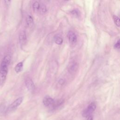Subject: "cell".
Here are the masks:
<instances>
[{"instance_id":"cell-1","label":"cell","mask_w":120,"mask_h":120,"mask_svg":"<svg viewBox=\"0 0 120 120\" xmlns=\"http://www.w3.org/2000/svg\"><path fill=\"white\" fill-rule=\"evenodd\" d=\"M11 60V56L7 54L3 57L1 61L0 66V86H3L5 82L8 73V67Z\"/></svg>"},{"instance_id":"cell-2","label":"cell","mask_w":120,"mask_h":120,"mask_svg":"<svg viewBox=\"0 0 120 120\" xmlns=\"http://www.w3.org/2000/svg\"><path fill=\"white\" fill-rule=\"evenodd\" d=\"M23 100V98L22 97H19L16 99L11 104H10L8 107L7 108L6 111V113H8L12 111H14L15 110L18 106H19L22 103Z\"/></svg>"},{"instance_id":"cell-3","label":"cell","mask_w":120,"mask_h":120,"mask_svg":"<svg viewBox=\"0 0 120 120\" xmlns=\"http://www.w3.org/2000/svg\"><path fill=\"white\" fill-rule=\"evenodd\" d=\"M96 108V105L95 103H91L88 106V107L84 110L82 112V115L84 118H87L89 115H92L93 112Z\"/></svg>"},{"instance_id":"cell-4","label":"cell","mask_w":120,"mask_h":120,"mask_svg":"<svg viewBox=\"0 0 120 120\" xmlns=\"http://www.w3.org/2000/svg\"><path fill=\"white\" fill-rule=\"evenodd\" d=\"M68 38L71 45H75L77 42V37L73 31H69L68 33Z\"/></svg>"},{"instance_id":"cell-5","label":"cell","mask_w":120,"mask_h":120,"mask_svg":"<svg viewBox=\"0 0 120 120\" xmlns=\"http://www.w3.org/2000/svg\"><path fill=\"white\" fill-rule=\"evenodd\" d=\"M25 85L29 91H32L35 89V86L34 83L31 80V79L30 77H27L26 78L25 80Z\"/></svg>"},{"instance_id":"cell-6","label":"cell","mask_w":120,"mask_h":120,"mask_svg":"<svg viewBox=\"0 0 120 120\" xmlns=\"http://www.w3.org/2000/svg\"><path fill=\"white\" fill-rule=\"evenodd\" d=\"M27 40V37L26 33L24 31H22L19 35V41L21 46H23L26 43Z\"/></svg>"},{"instance_id":"cell-7","label":"cell","mask_w":120,"mask_h":120,"mask_svg":"<svg viewBox=\"0 0 120 120\" xmlns=\"http://www.w3.org/2000/svg\"><path fill=\"white\" fill-rule=\"evenodd\" d=\"M54 102V100L53 99L48 96H45L43 100V103L46 106H51Z\"/></svg>"},{"instance_id":"cell-8","label":"cell","mask_w":120,"mask_h":120,"mask_svg":"<svg viewBox=\"0 0 120 120\" xmlns=\"http://www.w3.org/2000/svg\"><path fill=\"white\" fill-rule=\"evenodd\" d=\"M78 64L75 61H72L69 63L68 66V70L71 73H73L75 72L78 69Z\"/></svg>"},{"instance_id":"cell-9","label":"cell","mask_w":120,"mask_h":120,"mask_svg":"<svg viewBox=\"0 0 120 120\" xmlns=\"http://www.w3.org/2000/svg\"><path fill=\"white\" fill-rule=\"evenodd\" d=\"M23 68V63L22 62H20L16 64L15 68V70L16 73H18L22 71Z\"/></svg>"},{"instance_id":"cell-10","label":"cell","mask_w":120,"mask_h":120,"mask_svg":"<svg viewBox=\"0 0 120 120\" xmlns=\"http://www.w3.org/2000/svg\"><path fill=\"white\" fill-rule=\"evenodd\" d=\"M26 22L28 26H31L33 23V19L32 17L30 15H27L26 18Z\"/></svg>"},{"instance_id":"cell-11","label":"cell","mask_w":120,"mask_h":120,"mask_svg":"<svg viewBox=\"0 0 120 120\" xmlns=\"http://www.w3.org/2000/svg\"><path fill=\"white\" fill-rule=\"evenodd\" d=\"M54 41L57 44L60 45L63 42V39L59 35H56L54 37Z\"/></svg>"},{"instance_id":"cell-12","label":"cell","mask_w":120,"mask_h":120,"mask_svg":"<svg viewBox=\"0 0 120 120\" xmlns=\"http://www.w3.org/2000/svg\"><path fill=\"white\" fill-rule=\"evenodd\" d=\"M113 19L116 25L118 27H119L120 26V21L119 17L116 15H113Z\"/></svg>"},{"instance_id":"cell-13","label":"cell","mask_w":120,"mask_h":120,"mask_svg":"<svg viewBox=\"0 0 120 120\" xmlns=\"http://www.w3.org/2000/svg\"><path fill=\"white\" fill-rule=\"evenodd\" d=\"M6 110L5 109V106L4 104L0 105V115L4 114V113H6Z\"/></svg>"},{"instance_id":"cell-14","label":"cell","mask_w":120,"mask_h":120,"mask_svg":"<svg viewBox=\"0 0 120 120\" xmlns=\"http://www.w3.org/2000/svg\"><path fill=\"white\" fill-rule=\"evenodd\" d=\"M33 8L35 11H38L40 8V5L37 1L35 2L33 4Z\"/></svg>"},{"instance_id":"cell-15","label":"cell","mask_w":120,"mask_h":120,"mask_svg":"<svg viewBox=\"0 0 120 120\" xmlns=\"http://www.w3.org/2000/svg\"><path fill=\"white\" fill-rule=\"evenodd\" d=\"M71 14L73 15H74L75 16H79V12L76 9L72 10L71 11Z\"/></svg>"},{"instance_id":"cell-16","label":"cell","mask_w":120,"mask_h":120,"mask_svg":"<svg viewBox=\"0 0 120 120\" xmlns=\"http://www.w3.org/2000/svg\"><path fill=\"white\" fill-rule=\"evenodd\" d=\"M120 47V40H118V41L115 44L114 47H115V48H116L117 49H119Z\"/></svg>"},{"instance_id":"cell-17","label":"cell","mask_w":120,"mask_h":120,"mask_svg":"<svg viewBox=\"0 0 120 120\" xmlns=\"http://www.w3.org/2000/svg\"><path fill=\"white\" fill-rule=\"evenodd\" d=\"M4 1L5 5L7 6H8L10 5V2H11V0H4Z\"/></svg>"},{"instance_id":"cell-18","label":"cell","mask_w":120,"mask_h":120,"mask_svg":"<svg viewBox=\"0 0 120 120\" xmlns=\"http://www.w3.org/2000/svg\"><path fill=\"white\" fill-rule=\"evenodd\" d=\"M86 118H87L86 120H93V116L92 115H89Z\"/></svg>"},{"instance_id":"cell-19","label":"cell","mask_w":120,"mask_h":120,"mask_svg":"<svg viewBox=\"0 0 120 120\" xmlns=\"http://www.w3.org/2000/svg\"><path fill=\"white\" fill-rule=\"evenodd\" d=\"M59 83L60 84H62L63 83H64V80L62 79H60V81H59Z\"/></svg>"},{"instance_id":"cell-20","label":"cell","mask_w":120,"mask_h":120,"mask_svg":"<svg viewBox=\"0 0 120 120\" xmlns=\"http://www.w3.org/2000/svg\"></svg>"}]
</instances>
